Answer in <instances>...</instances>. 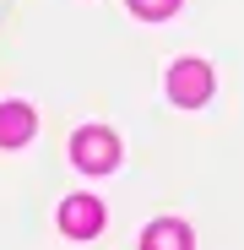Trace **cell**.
<instances>
[{"label": "cell", "instance_id": "1", "mask_svg": "<svg viewBox=\"0 0 244 250\" xmlns=\"http://www.w3.org/2000/svg\"><path fill=\"white\" fill-rule=\"evenodd\" d=\"M71 158H76L87 174H103V169L119 163V142H114V131H103V125H87V131H76Z\"/></svg>", "mask_w": 244, "mask_h": 250}, {"label": "cell", "instance_id": "2", "mask_svg": "<svg viewBox=\"0 0 244 250\" xmlns=\"http://www.w3.org/2000/svg\"><path fill=\"white\" fill-rule=\"evenodd\" d=\"M169 98L185 104V109L206 104V98H212V65H206V60H179V65L169 71Z\"/></svg>", "mask_w": 244, "mask_h": 250}, {"label": "cell", "instance_id": "3", "mask_svg": "<svg viewBox=\"0 0 244 250\" xmlns=\"http://www.w3.org/2000/svg\"><path fill=\"white\" fill-rule=\"evenodd\" d=\"M60 229H65L71 239H93V234L103 229V201H98V196H71V201L60 207Z\"/></svg>", "mask_w": 244, "mask_h": 250}, {"label": "cell", "instance_id": "4", "mask_svg": "<svg viewBox=\"0 0 244 250\" xmlns=\"http://www.w3.org/2000/svg\"><path fill=\"white\" fill-rule=\"evenodd\" d=\"M38 131V114L27 104H0V147H22Z\"/></svg>", "mask_w": 244, "mask_h": 250}, {"label": "cell", "instance_id": "5", "mask_svg": "<svg viewBox=\"0 0 244 250\" xmlns=\"http://www.w3.org/2000/svg\"><path fill=\"white\" fill-rule=\"evenodd\" d=\"M141 250H190V229L185 223H152L141 234Z\"/></svg>", "mask_w": 244, "mask_h": 250}, {"label": "cell", "instance_id": "6", "mask_svg": "<svg viewBox=\"0 0 244 250\" xmlns=\"http://www.w3.org/2000/svg\"><path fill=\"white\" fill-rule=\"evenodd\" d=\"M131 11L147 17V22H163V17H174V11H179V0H131Z\"/></svg>", "mask_w": 244, "mask_h": 250}]
</instances>
